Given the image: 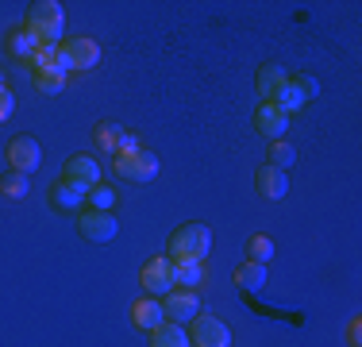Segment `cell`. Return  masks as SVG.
I'll return each instance as SVG.
<instances>
[{"label": "cell", "instance_id": "1", "mask_svg": "<svg viewBox=\"0 0 362 347\" xmlns=\"http://www.w3.org/2000/svg\"><path fill=\"white\" fill-rule=\"evenodd\" d=\"M23 31L39 42V47H58L66 31V12L58 0H35L23 16Z\"/></svg>", "mask_w": 362, "mask_h": 347}, {"label": "cell", "instance_id": "2", "mask_svg": "<svg viewBox=\"0 0 362 347\" xmlns=\"http://www.w3.org/2000/svg\"><path fill=\"white\" fill-rule=\"evenodd\" d=\"M212 247V232L204 228V224H181V228L170 236V251L166 258L170 263H204V255H209Z\"/></svg>", "mask_w": 362, "mask_h": 347}, {"label": "cell", "instance_id": "3", "mask_svg": "<svg viewBox=\"0 0 362 347\" xmlns=\"http://www.w3.org/2000/svg\"><path fill=\"white\" fill-rule=\"evenodd\" d=\"M100 62V47L97 39H89V35H74V39H66L62 47H58V69H93Z\"/></svg>", "mask_w": 362, "mask_h": 347}, {"label": "cell", "instance_id": "4", "mask_svg": "<svg viewBox=\"0 0 362 347\" xmlns=\"http://www.w3.org/2000/svg\"><path fill=\"white\" fill-rule=\"evenodd\" d=\"M158 170H162V162H158V154H151V151H127V154H116V174L124 181H154L158 178Z\"/></svg>", "mask_w": 362, "mask_h": 347}, {"label": "cell", "instance_id": "5", "mask_svg": "<svg viewBox=\"0 0 362 347\" xmlns=\"http://www.w3.org/2000/svg\"><path fill=\"white\" fill-rule=\"evenodd\" d=\"M77 232H81V239L89 243H112L119 232L116 216L112 212H100V208H81L77 212Z\"/></svg>", "mask_w": 362, "mask_h": 347}, {"label": "cell", "instance_id": "6", "mask_svg": "<svg viewBox=\"0 0 362 347\" xmlns=\"http://www.w3.org/2000/svg\"><path fill=\"white\" fill-rule=\"evenodd\" d=\"M189 343L193 347H231V328L220 317H193L189 320Z\"/></svg>", "mask_w": 362, "mask_h": 347}, {"label": "cell", "instance_id": "7", "mask_svg": "<svg viewBox=\"0 0 362 347\" xmlns=\"http://www.w3.org/2000/svg\"><path fill=\"white\" fill-rule=\"evenodd\" d=\"M139 285L146 290V297H166V293L174 290V263H170L166 255L151 258L139 271Z\"/></svg>", "mask_w": 362, "mask_h": 347}, {"label": "cell", "instance_id": "8", "mask_svg": "<svg viewBox=\"0 0 362 347\" xmlns=\"http://www.w3.org/2000/svg\"><path fill=\"white\" fill-rule=\"evenodd\" d=\"M162 312L170 324H189L193 317H201V293L197 290H170L162 297Z\"/></svg>", "mask_w": 362, "mask_h": 347}, {"label": "cell", "instance_id": "9", "mask_svg": "<svg viewBox=\"0 0 362 347\" xmlns=\"http://www.w3.org/2000/svg\"><path fill=\"white\" fill-rule=\"evenodd\" d=\"M8 162H12L16 174H35L42 166V147L35 143L31 135H16L12 143H8Z\"/></svg>", "mask_w": 362, "mask_h": 347}, {"label": "cell", "instance_id": "10", "mask_svg": "<svg viewBox=\"0 0 362 347\" xmlns=\"http://www.w3.org/2000/svg\"><path fill=\"white\" fill-rule=\"evenodd\" d=\"M66 181H74V186H81L85 193H89L93 186H100V162L93 159V154H74V159L66 162Z\"/></svg>", "mask_w": 362, "mask_h": 347}, {"label": "cell", "instance_id": "11", "mask_svg": "<svg viewBox=\"0 0 362 347\" xmlns=\"http://www.w3.org/2000/svg\"><path fill=\"white\" fill-rule=\"evenodd\" d=\"M255 127L274 143V139H286V132H289V116L278 108V104H266V101H262V104H258V112H255Z\"/></svg>", "mask_w": 362, "mask_h": 347}, {"label": "cell", "instance_id": "12", "mask_svg": "<svg viewBox=\"0 0 362 347\" xmlns=\"http://www.w3.org/2000/svg\"><path fill=\"white\" fill-rule=\"evenodd\" d=\"M50 208H58V212H81L85 189L74 186V181H66V178H58L54 186H50Z\"/></svg>", "mask_w": 362, "mask_h": 347}, {"label": "cell", "instance_id": "13", "mask_svg": "<svg viewBox=\"0 0 362 347\" xmlns=\"http://www.w3.org/2000/svg\"><path fill=\"white\" fill-rule=\"evenodd\" d=\"M286 85H289V74H286V66H278V62H266L262 69H258V93H262V101H266V104H274V101H278Z\"/></svg>", "mask_w": 362, "mask_h": 347}, {"label": "cell", "instance_id": "14", "mask_svg": "<svg viewBox=\"0 0 362 347\" xmlns=\"http://www.w3.org/2000/svg\"><path fill=\"white\" fill-rule=\"evenodd\" d=\"M255 186H258V193H262L266 201H281V197L289 193V178H286V170H274V166H258Z\"/></svg>", "mask_w": 362, "mask_h": 347}, {"label": "cell", "instance_id": "15", "mask_svg": "<svg viewBox=\"0 0 362 347\" xmlns=\"http://www.w3.org/2000/svg\"><path fill=\"white\" fill-rule=\"evenodd\" d=\"M132 320L135 328H143V332H154L158 324H166V312H162V301L158 297H143L132 305Z\"/></svg>", "mask_w": 362, "mask_h": 347}, {"label": "cell", "instance_id": "16", "mask_svg": "<svg viewBox=\"0 0 362 347\" xmlns=\"http://www.w3.org/2000/svg\"><path fill=\"white\" fill-rule=\"evenodd\" d=\"M235 285L243 293H258L266 285V266L262 263H251V258H243V263L235 266Z\"/></svg>", "mask_w": 362, "mask_h": 347}, {"label": "cell", "instance_id": "17", "mask_svg": "<svg viewBox=\"0 0 362 347\" xmlns=\"http://www.w3.org/2000/svg\"><path fill=\"white\" fill-rule=\"evenodd\" d=\"M124 124H116V120H100L97 127H93V135H97V147L108 154H119V143H124Z\"/></svg>", "mask_w": 362, "mask_h": 347}, {"label": "cell", "instance_id": "18", "mask_svg": "<svg viewBox=\"0 0 362 347\" xmlns=\"http://www.w3.org/2000/svg\"><path fill=\"white\" fill-rule=\"evenodd\" d=\"M151 347H193L189 343V332H185V324H158L151 332Z\"/></svg>", "mask_w": 362, "mask_h": 347}, {"label": "cell", "instance_id": "19", "mask_svg": "<svg viewBox=\"0 0 362 347\" xmlns=\"http://www.w3.org/2000/svg\"><path fill=\"white\" fill-rule=\"evenodd\" d=\"M0 193H4L8 201H23V197L31 193V178L28 174H16V170L0 174Z\"/></svg>", "mask_w": 362, "mask_h": 347}, {"label": "cell", "instance_id": "20", "mask_svg": "<svg viewBox=\"0 0 362 347\" xmlns=\"http://www.w3.org/2000/svg\"><path fill=\"white\" fill-rule=\"evenodd\" d=\"M293 162H297V151H293L286 139H274L270 151H266V166H274V170H289Z\"/></svg>", "mask_w": 362, "mask_h": 347}, {"label": "cell", "instance_id": "21", "mask_svg": "<svg viewBox=\"0 0 362 347\" xmlns=\"http://www.w3.org/2000/svg\"><path fill=\"white\" fill-rule=\"evenodd\" d=\"M201 278H204L201 263H174V290H193V285H201Z\"/></svg>", "mask_w": 362, "mask_h": 347}, {"label": "cell", "instance_id": "22", "mask_svg": "<svg viewBox=\"0 0 362 347\" xmlns=\"http://www.w3.org/2000/svg\"><path fill=\"white\" fill-rule=\"evenodd\" d=\"M62 85H66V74H62L58 66H50V69H35V89H39V93L54 97V93H62Z\"/></svg>", "mask_w": 362, "mask_h": 347}, {"label": "cell", "instance_id": "23", "mask_svg": "<svg viewBox=\"0 0 362 347\" xmlns=\"http://www.w3.org/2000/svg\"><path fill=\"white\" fill-rule=\"evenodd\" d=\"M35 47L39 42L31 39L23 28H16L12 35H8V55H16V58H23V62H31V55H35Z\"/></svg>", "mask_w": 362, "mask_h": 347}, {"label": "cell", "instance_id": "24", "mask_svg": "<svg viewBox=\"0 0 362 347\" xmlns=\"http://www.w3.org/2000/svg\"><path fill=\"white\" fill-rule=\"evenodd\" d=\"M112 205H116V189L112 186H93L89 193H85V208H100V212H112Z\"/></svg>", "mask_w": 362, "mask_h": 347}, {"label": "cell", "instance_id": "25", "mask_svg": "<svg viewBox=\"0 0 362 347\" xmlns=\"http://www.w3.org/2000/svg\"><path fill=\"white\" fill-rule=\"evenodd\" d=\"M247 258L266 266L274 258V239L270 236H251V239H247Z\"/></svg>", "mask_w": 362, "mask_h": 347}, {"label": "cell", "instance_id": "26", "mask_svg": "<svg viewBox=\"0 0 362 347\" xmlns=\"http://www.w3.org/2000/svg\"><path fill=\"white\" fill-rule=\"evenodd\" d=\"M274 104H278V108H281V112H286V116H293V112H300V108H305V104H308V101H305V93H300V89H297V85H293V81H289V85H286V89H281V97H278V101H274Z\"/></svg>", "mask_w": 362, "mask_h": 347}, {"label": "cell", "instance_id": "27", "mask_svg": "<svg viewBox=\"0 0 362 347\" xmlns=\"http://www.w3.org/2000/svg\"><path fill=\"white\" fill-rule=\"evenodd\" d=\"M50 66H58V47H35L31 69H50Z\"/></svg>", "mask_w": 362, "mask_h": 347}, {"label": "cell", "instance_id": "28", "mask_svg": "<svg viewBox=\"0 0 362 347\" xmlns=\"http://www.w3.org/2000/svg\"><path fill=\"white\" fill-rule=\"evenodd\" d=\"M289 81L297 85L300 93H305V101H316V97H320V81H316L313 74H297V77H289Z\"/></svg>", "mask_w": 362, "mask_h": 347}, {"label": "cell", "instance_id": "29", "mask_svg": "<svg viewBox=\"0 0 362 347\" xmlns=\"http://www.w3.org/2000/svg\"><path fill=\"white\" fill-rule=\"evenodd\" d=\"M12 112H16V97H12V89H0V124H8L12 120Z\"/></svg>", "mask_w": 362, "mask_h": 347}, {"label": "cell", "instance_id": "30", "mask_svg": "<svg viewBox=\"0 0 362 347\" xmlns=\"http://www.w3.org/2000/svg\"><path fill=\"white\" fill-rule=\"evenodd\" d=\"M347 347H362V320L358 317L347 324Z\"/></svg>", "mask_w": 362, "mask_h": 347}, {"label": "cell", "instance_id": "31", "mask_svg": "<svg viewBox=\"0 0 362 347\" xmlns=\"http://www.w3.org/2000/svg\"><path fill=\"white\" fill-rule=\"evenodd\" d=\"M0 89H4V69H0Z\"/></svg>", "mask_w": 362, "mask_h": 347}]
</instances>
